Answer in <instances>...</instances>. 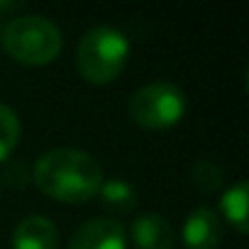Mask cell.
I'll list each match as a JSON object with an SVG mask.
<instances>
[{"label": "cell", "instance_id": "1", "mask_svg": "<svg viewBox=\"0 0 249 249\" xmlns=\"http://www.w3.org/2000/svg\"><path fill=\"white\" fill-rule=\"evenodd\" d=\"M37 188L61 203H88L98 196L103 183V169L88 152L81 149H52L35 164Z\"/></svg>", "mask_w": 249, "mask_h": 249}, {"label": "cell", "instance_id": "2", "mask_svg": "<svg viewBox=\"0 0 249 249\" xmlns=\"http://www.w3.org/2000/svg\"><path fill=\"white\" fill-rule=\"evenodd\" d=\"M127 56H130L127 37L115 27L100 25V27L88 30L81 37L76 64H78L81 76L88 83L103 86L120 76V71L127 64Z\"/></svg>", "mask_w": 249, "mask_h": 249}, {"label": "cell", "instance_id": "3", "mask_svg": "<svg viewBox=\"0 0 249 249\" xmlns=\"http://www.w3.org/2000/svg\"><path fill=\"white\" fill-rule=\"evenodd\" d=\"M3 44L15 61L44 66L61 54L64 39L52 20L42 15H20L5 27Z\"/></svg>", "mask_w": 249, "mask_h": 249}, {"label": "cell", "instance_id": "4", "mask_svg": "<svg viewBox=\"0 0 249 249\" xmlns=\"http://www.w3.org/2000/svg\"><path fill=\"white\" fill-rule=\"evenodd\" d=\"M188 103L174 83H147L130 98V117L144 130H169L181 122Z\"/></svg>", "mask_w": 249, "mask_h": 249}, {"label": "cell", "instance_id": "5", "mask_svg": "<svg viewBox=\"0 0 249 249\" xmlns=\"http://www.w3.org/2000/svg\"><path fill=\"white\" fill-rule=\"evenodd\" d=\"M69 249H127V234L117 220L98 217L76 230Z\"/></svg>", "mask_w": 249, "mask_h": 249}, {"label": "cell", "instance_id": "6", "mask_svg": "<svg viewBox=\"0 0 249 249\" xmlns=\"http://www.w3.org/2000/svg\"><path fill=\"white\" fill-rule=\"evenodd\" d=\"M181 234H183L186 249H220V244H222L220 215L213 208L200 205L186 217Z\"/></svg>", "mask_w": 249, "mask_h": 249}, {"label": "cell", "instance_id": "7", "mask_svg": "<svg viewBox=\"0 0 249 249\" xmlns=\"http://www.w3.org/2000/svg\"><path fill=\"white\" fill-rule=\"evenodd\" d=\"M56 225L44 215H27L13 232V249H56Z\"/></svg>", "mask_w": 249, "mask_h": 249}, {"label": "cell", "instance_id": "8", "mask_svg": "<svg viewBox=\"0 0 249 249\" xmlns=\"http://www.w3.org/2000/svg\"><path fill=\"white\" fill-rule=\"evenodd\" d=\"M132 239L137 249H171L174 247V230L166 217L159 213L140 215L132 225Z\"/></svg>", "mask_w": 249, "mask_h": 249}, {"label": "cell", "instance_id": "9", "mask_svg": "<svg viewBox=\"0 0 249 249\" xmlns=\"http://www.w3.org/2000/svg\"><path fill=\"white\" fill-rule=\"evenodd\" d=\"M98 198L100 203L112 210V213H130L135 210L137 205V193L135 188L127 183V181H120V178H112V181H103L100 188H98Z\"/></svg>", "mask_w": 249, "mask_h": 249}, {"label": "cell", "instance_id": "10", "mask_svg": "<svg viewBox=\"0 0 249 249\" xmlns=\"http://www.w3.org/2000/svg\"><path fill=\"white\" fill-rule=\"evenodd\" d=\"M247 196H249V186L247 181H239L237 186L227 188L220 198V210L227 217L230 225L237 227V232H247Z\"/></svg>", "mask_w": 249, "mask_h": 249}, {"label": "cell", "instance_id": "11", "mask_svg": "<svg viewBox=\"0 0 249 249\" xmlns=\"http://www.w3.org/2000/svg\"><path fill=\"white\" fill-rule=\"evenodd\" d=\"M20 142V117L8 105H0V161H5Z\"/></svg>", "mask_w": 249, "mask_h": 249}, {"label": "cell", "instance_id": "12", "mask_svg": "<svg viewBox=\"0 0 249 249\" xmlns=\"http://www.w3.org/2000/svg\"><path fill=\"white\" fill-rule=\"evenodd\" d=\"M191 181L198 191L203 193H213L222 186V169L215 164V161H198L191 171Z\"/></svg>", "mask_w": 249, "mask_h": 249}]
</instances>
